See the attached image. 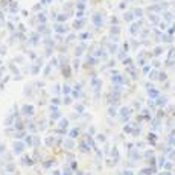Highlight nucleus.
<instances>
[{
  "label": "nucleus",
  "instance_id": "c9c22d12",
  "mask_svg": "<svg viewBox=\"0 0 175 175\" xmlns=\"http://www.w3.org/2000/svg\"><path fill=\"white\" fill-rule=\"evenodd\" d=\"M11 70H12V73H15V75L18 73V69H17V67H15L14 64H11Z\"/></svg>",
  "mask_w": 175,
  "mask_h": 175
},
{
  "label": "nucleus",
  "instance_id": "49530a36",
  "mask_svg": "<svg viewBox=\"0 0 175 175\" xmlns=\"http://www.w3.org/2000/svg\"><path fill=\"white\" fill-rule=\"evenodd\" d=\"M0 64H2V61H0Z\"/></svg>",
  "mask_w": 175,
  "mask_h": 175
},
{
  "label": "nucleus",
  "instance_id": "1a4fd4ad",
  "mask_svg": "<svg viewBox=\"0 0 175 175\" xmlns=\"http://www.w3.org/2000/svg\"><path fill=\"white\" fill-rule=\"evenodd\" d=\"M63 75H64V78H70V75H72V70H70V66H63Z\"/></svg>",
  "mask_w": 175,
  "mask_h": 175
},
{
  "label": "nucleus",
  "instance_id": "bb28decb",
  "mask_svg": "<svg viewBox=\"0 0 175 175\" xmlns=\"http://www.w3.org/2000/svg\"><path fill=\"white\" fill-rule=\"evenodd\" d=\"M81 52H84V46H79V47L76 49V57H79V55H81Z\"/></svg>",
  "mask_w": 175,
  "mask_h": 175
},
{
  "label": "nucleus",
  "instance_id": "a878e982",
  "mask_svg": "<svg viewBox=\"0 0 175 175\" xmlns=\"http://www.w3.org/2000/svg\"><path fill=\"white\" fill-rule=\"evenodd\" d=\"M6 170H8V172H14V170H15L14 164H12V163H8V164H6Z\"/></svg>",
  "mask_w": 175,
  "mask_h": 175
},
{
  "label": "nucleus",
  "instance_id": "f3484780",
  "mask_svg": "<svg viewBox=\"0 0 175 175\" xmlns=\"http://www.w3.org/2000/svg\"><path fill=\"white\" fill-rule=\"evenodd\" d=\"M66 148H69V149H72V148H75V142L72 140V137L66 140Z\"/></svg>",
  "mask_w": 175,
  "mask_h": 175
},
{
  "label": "nucleus",
  "instance_id": "aec40b11",
  "mask_svg": "<svg viewBox=\"0 0 175 175\" xmlns=\"http://www.w3.org/2000/svg\"><path fill=\"white\" fill-rule=\"evenodd\" d=\"M81 26H84V20H79V18H78V21H75V28H76V29H81Z\"/></svg>",
  "mask_w": 175,
  "mask_h": 175
},
{
  "label": "nucleus",
  "instance_id": "6e6552de",
  "mask_svg": "<svg viewBox=\"0 0 175 175\" xmlns=\"http://www.w3.org/2000/svg\"><path fill=\"white\" fill-rule=\"evenodd\" d=\"M133 12H134L136 18H142V17H143V14H145L143 8H134V9H133Z\"/></svg>",
  "mask_w": 175,
  "mask_h": 175
},
{
  "label": "nucleus",
  "instance_id": "423d86ee",
  "mask_svg": "<svg viewBox=\"0 0 175 175\" xmlns=\"http://www.w3.org/2000/svg\"><path fill=\"white\" fill-rule=\"evenodd\" d=\"M148 96L151 97V99H157V97L160 96V91H158V90H155V88H151V90L148 91Z\"/></svg>",
  "mask_w": 175,
  "mask_h": 175
},
{
  "label": "nucleus",
  "instance_id": "ddd939ff",
  "mask_svg": "<svg viewBox=\"0 0 175 175\" xmlns=\"http://www.w3.org/2000/svg\"><path fill=\"white\" fill-rule=\"evenodd\" d=\"M51 117L54 119V120H60L61 119V113L57 110V111H52V114H51Z\"/></svg>",
  "mask_w": 175,
  "mask_h": 175
},
{
  "label": "nucleus",
  "instance_id": "9b49d317",
  "mask_svg": "<svg viewBox=\"0 0 175 175\" xmlns=\"http://www.w3.org/2000/svg\"><path fill=\"white\" fill-rule=\"evenodd\" d=\"M113 82H114V84H123V78L120 76V75L116 73L114 76H113Z\"/></svg>",
  "mask_w": 175,
  "mask_h": 175
},
{
  "label": "nucleus",
  "instance_id": "dca6fc26",
  "mask_svg": "<svg viewBox=\"0 0 175 175\" xmlns=\"http://www.w3.org/2000/svg\"><path fill=\"white\" fill-rule=\"evenodd\" d=\"M78 134H79V128H73V130H72V131L69 133V136H70L72 139H75V137L78 136Z\"/></svg>",
  "mask_w": 175,
  "mask_h": 175
},
{
  "label": "nucleus",
  "instance_id": "e433bc0d",
  "mask_svg": "<svg viewBox=\"0 0 175 175\" xmlns=\"http://www.w3.org/2000/svg\"><path fill=\"white\" fill-rule=\"evenodd\" d=\"M151 155H152V151H146L143 157H145V158H149V157H151Z\"/></svg>",
  "mask_w": 175,
  "mask_h": 175
},
{
  "label": "nucleus",
  "instance_id": "c03bdc74",
  "mask_svg": "<svg viewBox=\"0 0 175 175\" xmlns=\"http://www.w3.org/2000/svg\"><path fill=\"white\" fill-rule=\"evenodd\" d=\"M93 130H94V127H90V134H94V133H96V131H93Z\"/></svg>",
  "mask_w": 175,
  "mask_h": 175
},
{
  "label": "nucleus",
  "instance_id": "2f4dec72",
  "mask_svg": "<svg viewBox=\"0 0 175 175\" xmlns=\"http://www.w3.org/2000/svg\"><path fill=\"white\" fill-rule=\"evenodd\" d=\"M70 102H72V97H70V96H66V97H64V104L67 105V104H70Z\"/></svg>",
  "mask_w": 175,
  "mask_h": 175
},
{
  "label": "nucleus",
  "instance_id": "39448f33",
  "mask_svg": "<svg viewBox=\"0 0 175 175\" xmlns=\"http://www.w3.org/2000/svg\"><path fill=\"white\" fill-rule=\"evenodd\" d=\"M134 18H136V15H134V12L133 11H127L123 14V20L127 21V23H133L134 21Z\"/></svg>",
  "mask_w": 175,
  "mask_h": 175
},
{
  "label": "nucleus",
  "instance_id": "58836bf2",
  "mask_svg": "<svg viewBox=\"0 0 175 175\" xmlns=\"http://www.w3.org/2000/svg\"><path fill=\"white\" fill-rule=\"evenodd\" d=\"M60 102H61V101H60V99H57V97H54V99H52V104H54V105H57V104L60 105Z\"/></svg>",
  "mask_w": 175,
  "mask_h": 175
},
{
  "label": "nucleus",
  "instance_id": "a19ab883",
  "mask_svg": "<svg viewBox=\"0 0 175 175\" xmlns=\"http://www.w3.org/2000/svg\"><path fill=\"white\" fill-rule=\"evenodd\" d=\"M164 167H166L167 170H169V169H172V163H166V164H164Z\"/></svg>",
  "mask_w": 175,
  "mask_h": 175
},
{
  "label": "nucleus",
  "instance_id": "b1692460",
  "mask_svg": "<svg viewBox=\"0 0 175 175\" xmlns=\"http://www.w3.org/2000/svg\"><path fill=\"white\" fill-rule=\"evenodd\" d=\"M166 32H167V34H170V35H173V34H175V23L172 24V26H169V28H167V31H166Z\"/></svg>",
  "mask_w": 175,
  "mask_h": 175
},
{
  "label": "nucleus",
  "instance_id": "7c9ffc66",
  "mask_svg": "<svg viewBox=\"0 0 175 175\" xmlns=\"http://www.w3.org/2000/svg\"><path fill=\"white\" fill-rule=\"evenodd\" d=\"M158 78H160V81H164V79H166V73L160 72V73H158Z\"/></svg>",
  "mask_w": 175,
  "mask_h": 175
},
{
  "label": "nucleus",
  "instance_id": "7ed1b4c3",
  "mask_svg": "<svg viewBox=\"0 0 175 175\" xmlns=\"http://www.w3.org/2000/svg\"><path fill=\"white\" fill-rule=\"evenodd\" d=\"M163 20L167 21V23H170L172 20H175V12H172V11H169V9L163 11Z\"/></svg>",
  "mask_w": 175,
  "mask_h": 175
},
{
  "label": "nucleus",
  "instance_id": "2eb2a0df",
  "mask_svg": "<svg viewBox=\"0 0 175 175\" xmlns=\"http://www.w3.org/2000/svg\"><path fill=\"white\" fill-rule=\"evenodd\" d=\"M161 54H163V47H161V46L154 47V55H155V57H158V55H161Z\"/></svg>",
  "mask_w": 175,
  "mask_h": 175
},
{
  "label": "nucleus",
  "instance_id": "6ab92c4d",
  "mask_svg": "<svg viewBox=\"0 0 175 175\" xmlns=\"http://www.w3.org/2000/svg\"><path fill=\"white\" fill-rule=\"evenodd\" d=\"M46 127H47L46 120H40V123H38V130H40V131H43V130H46Z\"/></svg>",
  "mask_w": 175,
  "mask_h": 175
},
{
  "label": "nucleus",
  "instance_id": "f8f14e48",
  "mask_svg": "<svg viewBox=\"0 0 175 175\" xmlns=\"http://www.w3.org/2000/svg\"><path fill=\"white\" fill-rule=\"evenodd\" d=\"M55 31L57 32H60V34H66V26H63V24H57V26H55Z\"/></svg>",
  "mask_w": 175,
  "mask_h": 175
},
{
  "label": "nucleus",
  "instance_id": "f257e3e1",
  "mask_svg": "<svg viewBox=\"0 0 175 175\" xmlns=\"http://www.w3.org/2000/svg\"><path fill=\"white\" fill-rule=\"evenodd\" d=\"M34 105H31V104H26V105H23L21 107V114L23 116H26V117H31L32 114H34Z\"/></svg>",
  "mask_w": 175,
  "mask_h": 175
},
{
  "label": "nucleus",
  "instance_id": "72a5a7b5",
  "mask_svg": "<svg viewBox=\"0 0 175 175\" xmlns=\"http://www.w3.org/2000/svg\"><path fill=\"white\" fill-rule=\"evenodd\" d=\"M38 72H40V67H38V66H34V67H32V73H34V75H37Z\"/></svg>",
  "mask_w": 175,
  "mask_h": 175
},
{
  "label": "nucleus",
  "instance_id": "a211bd4d",
  "mask_svg": "<svg viewBox=\"0 0 175 175\" xmlns=\"http://www.w3.org/2000/svg\"><path fill=\"white\" fill-rule=\"evenodd\" d=\"M119 32H120V29H119V26H116V24H114V26H111V35H119Z\"/></svg>",
  "mask_w": 175,
  "mask_h": 175
},
{
  "label": "nucleus",
  "instance_id": "f704fd0d",
  "mask_svg": "<svg viewBox=\"0 0 175 175\" xmlns=\"http://www.w3.org/2000/svg\"><path fill=\"white\" fill-rule=\"evenodd\" d=\"M6 151V148H5V145L3 143H0V154H3Z\"/></svg>",
  "mask_w": 175,
  "mask_h": 175
},
{
  "label": "nucleus",
  "instance_id": "0eeeda50",
  "mask_svg": "<svg viewBox=\"0 0 175 175\" xmlns=\"http://www.w3.org/2000/svg\"><path fill=\"white\" fill-rule=\"evenodd\" d=\"M67 125H69V120H67V119H61V120L58 122V128L66 131V130H67Z\"/></svg>",
  "mask_w": 175,
  "mask_h": 175
},
{
  "label": "nucleus",
  "instance_id": "4c0bfd02",
  "mask_svg": "<svg viewBox=\"0 0 175 175\" xmlns=\"http://www.w3.org/2000/svg\"><path fill=\"white\" fill-rule=\"evenodd\" d=\"M149 70H151V67H149V66H145V67H143V73H145V75L149 73Z\"/></svg>",
  "mask_w": 175,
  "mask_h": 175
},
{
  "label": "nucleus",
  "instance_id": "412c9836",
  "mask_svg": "<svg viewBox=\"0 0 175 175\" xmlns=\"http://www.w3.org/2000/svg\"><path fill=\"white\" fill-rule=\"evenodd\" d=\"M14 120H15V119H14V116L11 114V116H8V119L5 120V125H12V123H14Z\"/></svg>",
  "mask_w": 175,
  "mask_h": 175
},
{
  "label": "nucleus",
  "instance_id": "20e7f679",
  "mask_svg": "<svg viewBox=\"0 0 175 175\" xmlns=\"http://www.w3.org/2000/svg\"><path fill=\"white\" fill-rule=\"evenodd\" d=\"M57 139L58 137H55V136H49V137L44 139V145L46 146H54V145L57 146Z\"/></svg>",
  "mask_w": 175,
  "mask_h": 175
},
{
  "label": "nucleus",
  "instance_id": "4be33fe9",
  "mask_svg": "<svg viewBox=\"0 0 175 175\" xmlns=\"http://www.w3.org/2000/svg\"><path fill=\"white\" fill-rule=\"evenodd\" d=\"M75 110H76V111H79V113H84L85 107H84V104H78L76 107H75Z\"/></svg>",
  "mask_w": 175,
  "mask_h": 175
},
{
  "label": "nucleus",
  "instance_id": "f03ea898",
  "mask_svg": "<svg viewBox=\"0 0 175 175\" xmlns=\"http://www.w3.org/2000/svg\"><path fill=\"white\" fill-rule=\"evenodd\" d=\"M24 148H26V145L24 143H21V142H14V152L15 154H23V151H24Z\"/></svg>",
  "mask_w": 175,
  "mask_h": 175
},
{
  "label": "nucleus",
  "instance_id": "a18cd8bd",
  "mask_svg": "<svg viewBox=\"0 0 175 175\" xmlns=\"http://www.w3.org/2000/svg\"><path fill=\"white\" fill-rule=\"evenodd\" d=\"M76 175H84V172H78V173H76Z\"/></svg>",
  "mask_w": 175,
  "mask_h": 175
},
{
  "label": "nucleus",
  "instance_id": "37998d69",
  "mask_svg": "<svg viewBox=\"0 0 175 175\" xmlns=\"http://www.w3.org/2000/svg\"><path fill=\"white\" fill-rule=\"evenodd\" d=\"M52 175H63V173H61L60 170H54V173H52Z\"/></svg>",
  "mask_w": 175,
  "mask_h": 175
},
{
  "label": "nucleus",
  "instance_id": "c85d7f7f",
  "mask_svg": "<svg viewBox=\"0 0 175 175\" xmlns=\"http://www.w3.org/2000/svg\"><path fill=\"white\" fill-rule=\"evenodd\" d=\"M63 175H73V172L70 170V167H66L64 172H63Z\"/></svg>",
  "mask_w": 175,
  "mask_h": 175
},
{
  "label": "nucleus",
  "instance_id": "393cba45",
  "mask_svg": "<svg viewBox=\"0 0 175 175\" xmlns=\"http://www.w3.org/2000/svg\"><path fill=\"white\" fill-rule=\"evenodd\" d=\"M52 163H54V160H47V161H44V163H43V164H44L43 167H44V169H49Z\"/></svg>",
  "mask_w": 175,
  "mask_h": 175
},
{
  "label": "nucleus",
  "instance_id": "cd10ccee",
  "mask_svg": "<svg viewBox=\"0 0 175 175\" xmlns=\"http://www.w3.org/2000/svg\"><path fill=\"white\" fill-rule=\"evenodd\" d=\"M46 18H47V17H44V14H38V20H40V23H44Z\"/></svg>",
  "mask_w": 175,
  "mask_h": 175
},
{
  "label": "nucleus",
  "instance_id": "473e14b6",
  "mask_svg": "<svg viewBox=\"0 0 175 175\" xmlns=\"http://www.w3.org/2000/svg\"><path fill=\"white\" fill-rule=\"evenodd\" d=\"M96 139H97L99 142H104V140H105V136H104V134H97V137H96Z\"/></svg>",
  "mask_w": 175,
  "mask_h": 175
},
{
  "label": "nucleus",
  "instance_id": "79ce46f5",
  "mask_svg": "<svg viewBox=\"0 0 175 175\" xmlns=\"http://www.w3.org/2000/svg\"><path fill=\"white\" fill-rule=\"evenodd\" d=\"M78 167V164H76V161H72V169H76Z\"/></svg>",
  "mask_w": 175,
  "mask_h": 175
},
{
  "label": "nucleus",
  "instance_id": "de8ad7c7",
  "mask_svg": "<svg viewBox=\"0 0 175 175\" xmlns=\"http://www.w3.org/2000/svg\"><path fill=\"white\" fill-rule=\"evenodd\" d=\"M11 175H12V173H11Z\"/></svg>",
  "mask_w": 175,
  "mask_h": 175
},
{
  "label": "nucleus",
  "instance_id": "9d476101",
  "mask_svg": "<svg viewBox=\"0 0 175 175\" xmlns=\"http://www.w3.org/2000/svg\"><path fill=\"white\" fill-rule=\"evenodd\" d=\"M93 23H96L97 26H101V24H102V15H101V14L93 15Z\"/></svg>",
  "mask_w": 175,
  "mask_h": 175
},
{
  "label": "nucleus",
  "instance_id": "c756f323",
  "mask_svg": "<svg viewBox=\"0 0 175 175\" xmlns=\"http://www.w3.org/2000/svg\"><path fill=\"white\" fill-rule=\"evenodd\" d=\"M125 55H127V54H125L123 51H120V52L117 54V58H119V60H123V58H125Z\"/></svg>",
  "mask_w": 175,
  "mask_h": 175
},
{
  "label": "nucleus",
  "instance_id": "5701e85b",
  "mask_svg": "<svg viewBox=\"0 0 175 175\" xmlns=\"http://www.w3.org/2000/svg\"><path fill=\"white\" fill-rule=\"evenodd\" d=\"M123 131L127 134H133V127H131V125H127V127L123 128Z\"/></svg>",
  "mask_w": 175,
  "mask_h": 175
},
{
  "label": "nucleus",
  "instance_id": "4468645a",
  "mask_svg": "<svg viewBox=\"0 0 175 175\" xmlns=\"http://www.w3.org/2000/svg\"><path fill=\"white\" fill-rule=\"evenodd\" d=\"M166 101H167V99H166L164 96H163V97H160V96H158V97H157V105H160V107H163V105L166 104Z\"/></svg>",
  "mask_w": 175,
  "mask_h": 175
},
{
  "label": "nucleus",
  "instance_id": "ea45409f",
  "mask_svg": "<svg viewBox=\"0 0 175 175\" xmlns=\"http://www.w3.org/2000/svg\"><path fill=\"white\" fill-rule=\"evenodd\" d=\"M122 175H134V173H133V172H130V170H123V172H122Z\"/></svg>",
  "mask_w": 175,
  "mask_h": 175
}]
</instances>
